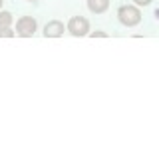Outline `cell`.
Listing matches in <instances>:
<instances>
[{
    "label": "cell",
    "instance_id": "1",
    "mask_svg": "<svg viewBox=\"0 0 159 159\" xmlns=\"http://www.w3.org/2000/svg\"><path fill=\"white\" fill-rule=\"evenodd\" d=\"M117 18L123 26L133 28L141 22V10H139L137 4H123V6H119V10H117Z\"/></svg>",
    "mask_w": 159,
    "mask_h": 159
},
{
    "label": "cell",
    "instance_id": "2",
    "mask_svg": "<svg viewBox=\"0 0 159 159\" xmlns=\"http://www.w3.org/2000/svg\"><path fill=\"white\" fill-rule=\"evenodd\" d=\"M66 26L72 36H88L89 34V20L84 16H72Z\"/></svg>",
    "mask_w": 159,
    "mask_h": 159
},
{
    "label": "cell",
    "instance_id": "3",
    "mask_svg": "<svg viewBox=\"0 0 159 159\" xmlns=\"http://www.w3.org/2000/svg\"><path fill=\"white\" fill-rule=\"evenodd\" d=\"M36 30H38L36 18H32V16H20L18 18V22H16V34H18V36L30 38V36H34Z\"/></svg>",
    "mask_w": 159,
    "mask_h": 159
},
{
    "label": "cell",
    "instance_id": "4",
    "mask_svg": "<svg viewBox=\"0 0 159 159\" xmlns=\"http://www.w3.org/2000/svg\"><path fill=\"white\" fill-rule=\"evenodd\" d=\"M64 30H68V26H64V22L50 20L46 26H44V36L46 38H60V36H64Z\"/></svg>",
    "mask_w": 159,
    "mask_h": 159
},
{
    "label": "cell",
    "instance_id": "5",
    "mask_svg": "<svg viewBox=\"0 0 159 159\" xmlns=\"http://www.w3.org/2000/svg\"><path fill=\"white\" fill-rule=\"evenodd\" d=\"M109 8V0H88V10L92 14H103Z\"/></svg>",
    "mask_w": 159,
    "mask_h": 159
},
{
    "label": "cell",
    "instance_id": "6",
    "mask_svg": "<svg viewBox=\"0 0 159 159\" xmlns=\"http://www.w3.org/2000/svg\"><path fill=\"white\" fill-rule=\"evenodd\" d=\"M14 22V16L8 12V10H0V30H6L12 26Z\"/></svg>",
    "mask_w": 159,
    "mask_h": 159
},
{
    "label": "cell",
    "instance_id": "7",
    "mask_svg": "<svg viewBox=\"0 0 159 159\" xmlns=\"http://www.w3.org/2000/svg\"><path fill=\"white\" fill-rule=\"evenodd\" d=\"M16 36V32H14L12 28H6V30H0V38H12Z\"/></svg>",
    "mask_w": 159,
    "mask_h": 159
},
{
    "label": "cell",
    "instance_id": "8",
    "mask_svg": "<svg viewBox=\"0 0 159 159\" xmlns=\"http://www.w3.org/2000/svg\"><path fill=\"white\" fill-rule=\"evenodd\" d=\"M89 36H92V38H107V32H103V30H96V32H89Z\"/></svg>",
    "mask_w": 159,
    "mask_h": 159
},
{
    "label": "cell",
    "instance_id": "9",
    "mask_svg": "<svg viewBox=\"0 0 159 159\" xmlns=\"http://www.w3.org/2000/svg\"><path fill=\"white\" fill-rule=\"evenodd\" d=\"M133 2H135L137 6H149V4H151V0H133Z\"/></svg>",
    "mask_w": 159,
    "mask_h": 159
},
{
    "label": "cell",
    "instance_id": "10",
    "mask_svg": "<svg viewBox=\"0 0 159 159\" xmlns=\"http://www.w3.org/2000/svg\"><path fill=\"white\" fill-rule=\"evenodd\" d=\"M155 18H157V20H159V8H157V10H155Z\"/></svg>",
    "mask_w": 159,
    "mask_h": 159
},
{
    "label": "cell",
    "instance_id": "11",
    "mask_svg": "<svg viewBox=\"0 0 159 159\" xmlns=\"http://www.w3.org/2000/svg\"><path fill=\"white\" fill-rule=\"evenodd\" d=\"M2 4H4V0H0V8H2Z\"/></svg>",
    "mask_w": 159,
    "mask_h": 159
},
{
    "label": "cell",
    "instance_id": "12",
    "mask_svg": "<svg viewBox=\"0 0 159 159\" xmlns=\"http://www.w3.org/2000/svg\"><path fill=\"white\" fill-rule=\"evenodd\" d=\"M28 2H36V0H28Z\"/></svg>",
    "mask_w": 159,
    "mask_h": 159
}]
</instances>
